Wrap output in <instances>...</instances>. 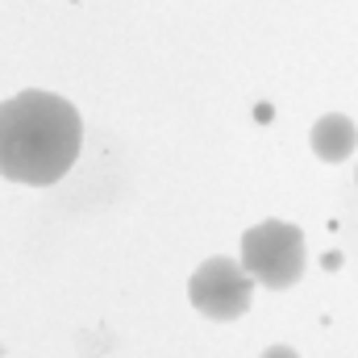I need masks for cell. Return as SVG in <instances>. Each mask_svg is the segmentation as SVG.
<instances>
[{"label":"cell","instance_id":"cell-1","mask_svg":"<svg viewBox=\"0 0 358 358\" xmlns=\"http://www.w3.org/2000/svg\"><path fill=\"white\" fill-rule=\"evenodd\" d=\"M84 146V121L71 100L29 88L0 104V176L46 187L76 167Z\"/></svg>","mask_w":358,"mask_h":358},{"label":"cell","instance_id":"cell-2","mask_svg":"<svg viewBox=\"0 0 358 358\" xmlns=\"http://www.w3.org/2000/svg\"><path fill=\"white\" fill-rule=\"evenodd\" d=\"M304 234L287 221H259L242 234V267L271 292L300 283L304 275Z\"/></svg>","mask_w":358,"mask_h":358},{"label":"cell","instance_id":"cell-3","mask_svg":"<svg viewBox=\"0 0 358 358\" xmlns=\"http://www.w3.org/2000/svg\"><path fill=\"white\" fill-rule=\"evenodd\" d=\"M187 300L208 321H238L255 300V275L242 259H208L187 279Z\"/></svg>","mask_w":358,"mask_h":358},{"label":"cell","instance_id":"cell-4","mask_svg":"<svg viewBox=\"0 0 358 358\" xmlns=\"http://www.w3.org/2000/svg\"><path fill=\"white\" fill-rule=\"evenodd\" d=\"M358 146V129L350 117L342 113H325L317 125H313V155L325 159V163H346Z\"/></svg>","mask_w":358,"mask_h":358},{"label":"cell","instance_id":"cell-5","mask_svg":"<svg viewBox=\"0 0 358 358\" xmlns=\"http://www.w3.org/2000/svg\"><path fill=\"white\" fill-rule=\"evenodd\" d=\"M263 358H300L292 346H271V350H263Z\"/></svg>","mask_w":358,"mask_h":358},{"label":"cell","instance_id":"cell-6","mask_svg":"<svg viewBox=\"0 0 358 358\" xmlns=\"http://www.w3.org/2000/svg\"><path fill=\"white\" fill-rule=\"evenodd\" d=\"M355 183H358V167H355Z\"/></svg>","mask_w":358,"mask_h":358}]
</instances>
